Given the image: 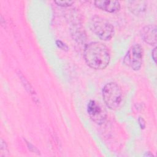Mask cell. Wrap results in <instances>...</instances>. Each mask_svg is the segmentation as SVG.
I'll return each instance as SVG.
<instances>
[{
	"instance_id": "cell-11",
	"label": "cell",
	"mask_w": 157,
	"mask_h": 157,
	"mask_svg": "<svg viewBox=\"0 0 157 157\" xmlns=\"http://www.w3.org/2000/svg\"><path fill=\"white\" fill-rule=\"evenodd\" d=\"M55 2L59 6H62V7H68L71 6L73 3L74 1H55Z\"/></svg>"
},
{
	"instance_id": "cell-16",
	"label": "cell",
	"mask_w": 157,
	"mask_h": 157,
	"mask_svg": "<svg viewBox=\"0 0 157 157\" xmlns=\"http://www.w3.org/2000/svg\"><path fill=\"white\" fill-rule=\"evenodd\" d=\"M144 156H153V154H151V153H150V152H147V153H146V154H145V155H144Z\"/></svg>"
},
{
	"instance_id": "cell-8",
	"label": "cell",
	"mask_w": 157,
	"mask_h": 157,
	"mask_svg": "<svg viewBox=\"0 0 157 157\" xmlns=\"http://www.w3.org/2000/svg\"><path fill=\"white\" fill-rule=\"evenodd\" d=\"M129 10L135 15H139L145 11L146 9V2L144 1H131L128 2Z\"/></svg>"
},
{
	"instance_id": "cell-13",
	"label": "cell",
	"mask_w": 157,
	"mask_h": 157,
	"mask_svg": "<svg viewBox=\"0 0 157 157\" xmlns=\"http://www.w3.org/2000/svg\"><path fill=\"white\" fill-rule=\"evenodd\" d=\"M138 122H139V124L141 129H144L145 128V121L143 118H142L140 117H139Z\"/></svg>"
},
{
	"instance_id": "cell-9",
	"label": "cell",
	"mask_w": 157,
	"mask_h": 157,
	"mask_svg": "<svg viewBox=\"0 0 157 157\" xmlns=\"http://www.w3.org/2000/svg\"><path fill=\"white\" fill-rule=\"evenodd\" d=\"M18 74L19 75L20 78L21 79L22 82L23 83V84L24 85V86H25V87L26 88V89L27 90V91H28L29 93H30L31 94H35V93H34V90H33V88L31 87V85L29 83V82H28V80L26 79V78L23 76V75L20 72H19Z\"/></svg>"
},
{
	"instance_id": "cell-14",
	"label": "cell",
	"mask_w": 157,
	"mask_h": 157,
	"mask_svg": "<svg viewBox=\"0 0 157 157\" xmlns=\"http://www.w3.org/2000/svg\"><path fill=\"white\" fill-rule=\"evenodd\" d=\"M25 141H26V144H27V145H28V148L29 149V150H31V151H33V152H39L38 150H37L35 147H34L32 144H31L30 143H29L28 142H27L26 140H25Z\"/></svg>"
},
{
	"instance_id": "cell-12",
	"label": "cell",
	"mask_w": 157,
	"mask_h": 157,
	"mask_svg": "<svg viewBox=\"0 0 157 157\" xmlns=\"http://www.w3.org/2000/svg\"><path fill=\"white\" fill-rule=\"evenodd\" d=\"M56 45L59 48H61V50H64V51H68L69 50V47L68 46L64 44L63 42H62L61 40H57L56 41Z\"/></svg>"
},
{
	"instance_id": "cell-3",
	"label": "cell",
	"mask_w": 157,
	"mask_h": 157,
	"mask_svg": "<svg viewBox=\"0 0 157 157\" xmlns=\"http://www.w3.org/2000/svg\"><path fill=\"white\" fill-rule=\"evenodd\" d=\"M90 28L101 40H109L114 35L113 25L106 19L94 15L90 20Z\"/></svg>"
},
{
	"instance_id": "cell-10",
	"label": "cell",
	"mask_w": 157,
	"mask_h": 157,
	"mask_svg": "<svg viewBox=\"0 0 157 157\" xmlns=\"http://www.w3.org/2000/svg\"><path fill=\"white\" fill-rule=\"evenodd\" d=\"M0 156H6L9 155V150L7 148V146L6 144V142L3 140V139H1V145H0Z\"/></svg>"
},
{
	"instance_id": "cell-4",
	"label": "cell",
	"mask_w": 157,
	"mask_h": 157,
	"mask_svg": "<svg viewBox=\"0 0 157 157\" xmlns=\"http://www.w3.org/2000/svg\"><path fill=\"white\" fill-rule=\"evenodd\" d=\"M143 48L139 44L132 45L128 51L123 59V63L134 71H138L142 66Z\"/></svg>"
},
{
	"instance_id": "cell-1",
	"label": "cell",
	"mask_w": 157,
	"mask_h": 157,
	"mask_svg": "<svg viewBox=\"0 0 157 157\" xmlns=\"http://www.w3.org/2000/svg\"><path fill=\"white\" fill-rule=\"evenodd\" d=\"M83 56L86 64L94 69H105L110 58L108 48L99 42H93L86 45Z\"/></svg>"
},
{
	"instance_id": "cell-15",
	"label": "cell",
	"mask_w": 157,
	"mask_h": 157,
	"mask_svg": "<svg viewBox=\"0 0 157 157\" xmlns=\"http://www.w3.org/2000/svg\"><path fill=\"white\" fill-rule=\"evenodd\" d=\"M151 56L155 63H156V47L153 49L151 52Z\"/></svg>"
},
{
	"instance_id": "cell-7",
	"label": "cell",
	"mask_w": 157,
	"mask_h": 157,
	"mask_svg": "<svg viewBox=\"0 0 157 157\" xmlns=\"http://www.w3.org/2000/svg\"><path fill=\"white\" fill-rule=\"evenodd\" d=\"M94 4L99 9L110 13L117 12L120 9V4L118 1H96Z\"/></svg>"
},
{
	"instance_id": "cell-6",
	"label": "cell",
	"mask_w": 157,
	"mask_h": 157,
	"mask_svg": "<svg viewBox=\"0 0 157 157\" xmlns=\"http://www.w3.org/2000/svg\"><path fill=\"white\" fill-rule=\"evenodd\" d=\"M142 39L148 44L156 45V27L153 25L144 26L140 31Z\"/></svg>"
},
{
	"instance_id": "cell-2",
	"label": "cell",
	"mask_w": 157,
	"mask_h": 157,
	"mask_svg": "<svg viewBox=\"0 0 157 157\" xmlns=\"http://www.w3.org/2000/svg\"><path fill=\"white\" fill-rule=\"evenodd\" d=\"M103 100L106 105L112 110L120 107L123 101V93L121 88L115 82H109L105 85L102 91Z\"/></svg>"
},
{
	"instance_id": "cell-5",
	"label": "cell",
	"mask_w": 157,
	"mask_h": 157,
	"mask_svg": "<svg viewBox=\"0 0 157 157\" xmlns=\"http://www.w3.org/2000/svg\"><path fill=\"white\" fill-rule=\"evenodd\" d=\"M87 112L90 118L98 124H102L106 119L105 110L94 100H91L88 103Z\"/></svg>"
}]
</instances>
